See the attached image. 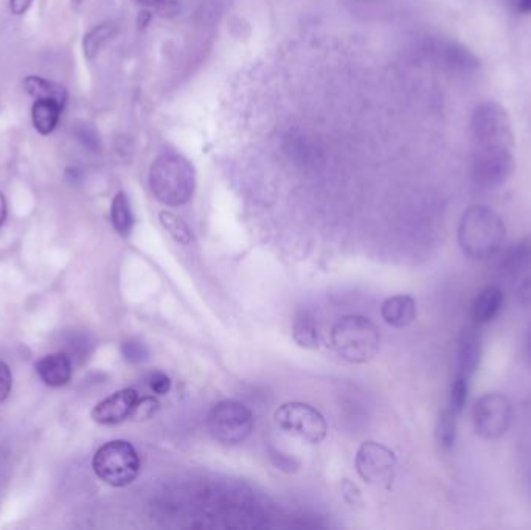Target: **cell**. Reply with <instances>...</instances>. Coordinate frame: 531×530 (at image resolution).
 I'll use <instances>...</instances> for the list:
<instances>
[{"label": "cell", "instance_id": "cell-1", "mask_svg": "<svg viewBox=\"0 0 531 530\" xmlns=\"http://www.w3.org/2000/svg\"><path fill=\"white\" fill-rule=\"evenodd\" d=\"M457 240L466 257L482 262L493 259L504 248L507 227L496 210L477 204L463 213Z\"/></svg>", "mask_w": 531, "mask_h": 530}, {"label": "cell", "instance_id": "cell-2", "mask_svg": "<svg viewBox=\"0 0 531 530\" xmlns=\"http://www.w3.org/2000/svg\"><path fill=\"white\" fill-rule=\"evenodd\" d=\"M150 189L165 206H184L196 190V170L181 154H160L150 168Z\"/></svg>", "mask_w": 531, "mask_h": 530}, {"label": "cell", "instance_id": "cell-3", "mask_svg": "<svg viewBox=\"0 0 531 530\" xmlns=\"http://www.w3.org/2000/svg\"><path fill=\"white\" fill-rule=\"evenodd\" d=\"M378 327L370 319L358 314L345 316L331 330V344L342 360L365 364L375 358L379 350Z\"/></svg>", "mask_w": 531, "mask_h": 530}, {"label": "cell", "instance_id": "cell-4", "mask_svg": "<svg viewBox=\"0 0 531 530\" xmlns=\"http://www.w3.org/2000/svg\"><path fill=\"white\" fill-rule=\"evenodd\" d=\"M95 475L112 487H126L140 473V457L126 440H111L98 448L92 461Z\"/></svg>", "mask_w": 531, "mask_h": 530}, {"label": "cell", "instance_id": "cell-5", "mask_svg": "<svg viewBox=\"0 0 531 530\" xmlns=\"http://www.w3.org/2000/svg\"><path fill=\"white\" fill-rule=\"evenodd\" d=\"M474 147L514 148V130L507 109L497 102L480 103L469 117Z\"/></svg>", "mask_w": 531, "mask_h": 530}, {"label": "cell", "instance_id": "cell-6", "mask_svg": "<svg viewBox=\"0 0 531 530\" xmlns=\"http://www.w3.org/2000/svg\"><path fill=\"white\" fill-rule=\"evenodd\" d=\"M516 170L513 148L472 147L468 173L479 189L496 190L507 184Z\"/></svg>", "mask_w": 531, "mask_h": 530}, {"label": "cell", "instance_id": "cell-7", "mask_svg": "<svg viewBox=\"0 0 531 530\" xmlns=\"http://www.w3.org/2000/svg\"><path fill=\"white\" fill-rule=\"evenodd\" d=\"M207 428L218 442L240 445L254 431V414L241 401H218L209 412Z\"/></svg>", "mask_w": 531, "mask_h": 530}, {"label": "cell", "instance_id": "cell-8", "mask_svg": "<svg viewBox=\"0 0 531 530\" xmlns=\"http://www.w3.org/2000/svg\"><path fill=\"white\" fill-rule=\"evenodd\" d=\"M275 422L285 433L306 442H323L328 436V423L322 412L302 401H289L275 411Z\"/></svg>", "mask_w": 531, "mask_h": 530}, {"label": "cell", "instance_id": "cell-9", "mask_svg": "<svg viewBox=\"0 0 531 530\" xmlns=\"http://www.w3.org/2000/svg\"><path fill=\"white\" fill-rule=\"evenodd\" d=\"M472 422H474L477 434L483 439H499L510 428V400L504 394H497V392L482 395L474 403Z\"/></svg>", "mask_w": 531, "mask_h": 530}, {"label": "cell", "instance_id": "cell-10", "mask_svg": "<svg viewBox=\"0 0 531 530\" xmlns=\"http://www.w3.org/2000/svg\"><path fill=\"white\" fill-rule=\"evenodd\" d=\"M358 475L367 484L375 487H387L392 482L395 473L396 456L389 447L379 442L362 443L354 459Z\"/></svg>", "mask_w": 531, "mask_h": 530}, {"label": "cell", "instance_id": "cell-11", "mask_svg": "<svg viewBox=\"0 0 531 530\" xmlns=\"http://www.w3.org/2000/svg\"><path fill=\"white\" fill-rule=\"evenodd\" d=\"M137 400H139V394L134 389L128 388L114 392L92 409V420L100 425H117V423L125 422L131 419Z\"/></svg>", "mask_w": 531, "mask_h": 530}, {"label": "cell", "instance_id": "cell-12", "mask_svg": "<svg viewBox=\"0 0 531 530\" xmlns=\"http://www.w3.org/2000/svg\"><path fill=\"white\" fill-rule=\"evenodd\" d=\"M483 356V335L479 325L463 328L457 341V375L471 380L479 370Z\"/></svg>", "mask_w": 531, "mask_h": 530}, {"label": "cell", "instance_id": "cell-13", "mask_svg": "<svg viewBox=\"0 0 531 530\" xmlns=\"http://www.w3.org/2000/svg\"><path fill=\"white\" fill-rule=\"evenodd\" d=\"M438 58H440L441 66L451 74L460 75V77L476 74L482 64L476 53L457 41L443 42L438 49Z\"/></svg>", "mask_w": 531, "mask_h": 530}, {"label": "cell", "instance_id": "cell-14", "mask_svg": "<svg viewBox=\"0 0 531 530\" xmlns=\"http://www.w3.org/2000/svg\"><path fill=\"white\" fill-rule=\"evenodd\" d=\"M36 374L50 388H61L72 378V358L66 352L44 356L35 364Z\"/></svg>", "mask_w": 531, "mask_h": 530}, {"label": "cell", "instance_id": "cell-15", "mask_svg": "<svg viewBox=\"0 0 531 530\" xmlns=\"http://www.w3.org/2000/svg\"><path fill=\"white\" fill-rule=\"evenodd\" d=\"M505 294L497 285L485 286L471 305L472 324L488 325L499 316L504 308Z\"/></svg>", "mask_w": 531, "mask_h": 530}, {"label": "cell", "instance_id": "cell-16", "mask_svg": "<svg viewBox=\"0 0 531 530\" xmlns=\"http://www.w3.org/2000/svg\"><path fill=\"white\" fill-rule=\"evenodd\" d=\"M417 313V300L407 294L389 297L381 307L382 319L395 328L409 327L417 319Z\"/></svg>", "mask_w": 531, "mask_h": 530}, {"label": "cell", "instance_id": "cell-17", "mask_svg": "<svg viewBox=\"0 0 531 530\" xmlns=\"http://www.w3.org/2000/svg\"><path fill=\"white\" fill-rule=\"evenodd\" d=\"M24 88L30 97L35 100H55L66 106L69 100V92L66 86L56 81L47 80V78L39 77V75H28L24 80Z\"/></svg>", "mask_w": 531, "mask_h": 530}, {"label": "cell", "instance_id": "cell-18", "mask_svg": "<svg viewBox=\"0 0 531 530\" xmlns=\"http://www.w3.org/2000/svg\"><path fill=\"white\" fill-rule=\"evenodd\" d=\"M64 106L55 100H35L32 106V122L41 136H50L58 126Z\"/></svg>", "mask_w": 531, "mask_h": 530}, {"label": "cell", "instance_id": "cell-19", "mask_svg": "<svg viewBox=\"0 0 531 530\" xmlns=\"http://www.w3.org/2000/svg\"><path fill=\"white\" fill-rule=\"evenodd\" d=\"M292 338L303 349H319L320 327L313 313L302 311L295 318L294 324H292Z\"/></svg>", "mask_w": 531, "mask_h": 530}, {"label": "cell", "instance_id": "cell-20", "mask_svg": "<svg viewBox=\"0 0 531 530\" xmlns=\"http://www.w3.org/2000/svg\"><path fill=\"white\" fill-rule=\"evenodd\" d=\"M459 415V412H455L451 406L441 409L438 414L435 437H437L438 447L443 451H451L455 447L457 434H459Z\"/></svg>", "mask_w": 531, "mask_h": 530}, {"label": "cell", "instance_id": "cell-21", "mask_svg": "<svg viewBox=\"0 0 531 530\" xmlns=\"http://www.w3.org/2000/svg\"><path fill=\"white\" fill-rule=\"evenodd\" d=\"M111 221L115 232L122 237H128L134 227V213H132L131 203L125 192H118L112 199Z\"/></svg>", "mask_w": 531, "mask_h": 530}, {"label": "cell", "instance_id": "cell-22", "mask_svg": "<svg viewBox=\"0 0 531 530\" xmlns=\"http://www.w3.org/2000/svg\"><path fill=\"white\" fill-rule=\"evenodd\" d=\"M117 33V27L114 24H101L92 28L91 32L86 33L83 38V53L86 60L97 58L101 49L114 38Z\"/></svg>", "mask_w": 531, "mask_h": 530}, {"label": "cell", "instance_id": "cell-23", "mask_svg": "<svg viewBox=\"0 0 531 530\" xmlns=\"http://www.w3.org/2000/svg\"><path fill=\"white\" fill-rule=\"evenodd\" d=\"M159 221L165 231L168 232V235L179 245L188 246L193 243V232H191L190 227L182 218L174 215L173 212H167V210L160 212Z\"/></svg>", "mask_w": 531, "mask_h": 530}, {"label": "cell", "instance_id": "cell-24", "mask_svg": "<svg viewBox=\"0 0 531 530\" xmlns=\"http://www.w3.org/2000/svg\"><path fill=\"white\" fill-rule=\"evenodd\" d=\"M469 398V380L468 378L457 375L451 386V395H449V406L455 412L462 414L465 406L468 405Z\"/></svg>", "mask_w": 531, "mask_h": 530}, {"label": "cell", "instance_id": "cell-25", "mask_svg": "<svg viewBox=\"0 0 531 530\" xmlns=\"http://www.w3.org/2000/svg\"><path fill=\"white\" fill-rule=\"evenodd\" d=\"M73 134L78 142L89 151H98L101 147L100 134L95 130V126L87 122H78L73 128Z\"/></svg>", "mask_w": 531, "mask_h": 530}, {"label": "cell", "instance_id": "cell-26", "mask_svg": "<svg viewBox=\"0 0 531 530\" xmlns=\"http://www.w3.org/2000/svg\"><path fill=\"white\" fill-rule=\"evenodd\" d=\"M122 355L128 363L140 364L148 360L150 352L143 342L137 341V339H128L122 344Z\"/></svg>", "mask_w": 531, "mask_h": 530}, {"label": "cell", "instance_id": "cell-27", "mask_svg": "<svg viewBox=\"0 0 531 530\" xmlns=\"http://www.w3.org/2000/svg\"><path fill=\"white\" fill-rule=\"evenodd\" d=\"M159 409V401L154 397H143L137 400L136 408L132 412L131 419L134 420H148L156 414Z\"/></svg>", "mask_w": 531, "mask_h": 530}, {"label": "cell", "instance_id": "cell-28", "mask_svg": "<svg viewBox=\"0 0 531 530\" xmlns=\"http://www.w3.org/2000/svg\"><path fill=\"white\" fill-rule=\"evenodd\" d=\"M11 388H13V377H11L10 367L0 360V405L11 394Z\"/></svg>", "mask_w": 531, "mask_h": 530}, {"label": "cell", "instance_id": "cell-29", "mask_svg": "<svg viewBox=\"0 0 531 530\" xmlns=\"http://www.w3.org/2000/svg\"><path fill=\"white\" fill-rule=\"evenodd\" d=\"M151 391L156 395H167L171 391V380L164 372H156L150 378Z\"/></svg>", "mask_w": 531, "mask_h": 530}, {"label": "cell", "instance_id": "cell-30", "mask_svg": "<svg viewBox=\"0 0 531 530\" xmlns=\"http://www.w3.org/2000/svg\"><path fill=\"white\" fill-rule=\"evenodd\" d=\"M8 2H10L11 14L14 16H24L33 4V0H8Z\"/></svg>", "mask_w": 531, "mask_h": 530}, {"label": "cell", "instance_id": "cell-31", "mask_svg": "<svg viewBox=\"0 0 531 530\" xmlns=\"http://www.w3.org/2000/svg\"><path fill=\"white\" fill-rule=\"evenodd\" d=\"M511 10L519 14H531V0H505Z\"/></svg>", "mask_w": 531, "mask_h": 530}, {"label": "cell", "instance_id": "cell-32", "mask_svg": "<svg viewBox=\"0 0 531 530\" xmlns=\"http://www.w3.org/2000/svg\"><path fill=\"white\" fill-rule=\"evenodd\" d=\"M5 220H7V199L4 193L0 192V227L4 226Z\"/></svg>", "mask_w": 531, "mask_h": 530}, {"label": "cell", "instance_id": "cell-33", "mask_svg": "<svg viewBox=\"0 0 531 530\" xmlns=\"http://www.w3.org/2000/svg\"><path fill=\"white\" fill-rule=\"evenodd\" d=\"M525 353H527L528 358L531 360V325L528 328L527 338H525Z\"/></svg>", "mask_w": 531, "mask_h": 530}, {"label": "cell", "instance_id": "cell-34", "mask_svg": "<svg viewBox=\"0 0 531 530\" xmlns=\"http://www.w3.org/2000/svg\"><path fill=\"white\" fill-rule=\"evenodd\" d=\"M137 2L145 7H154V5L164 4L165 0H137Z\"/></svg>", "mask_w": 531, "mask_h": 530}, {"label": "cell", "instance_id": "cell-35", "mask_svg": "<svg viewBox=\"0 0 531 530\" xmlns=\"http://www.w3.org/2000/svg\"><path fill=\"white\" fill-rule=\"evenodd\" d=\"M70 2H72V7L77 8L78 5H80L81 2H83V0H70Z\"/></svg>", "mask_w": 531, "mask_h": 530}, {"label": "cell", "instance_id": "cell-36", "mask_svg": "<svg viewBox=\"0 0 531 530\" xmlns=\"http://www.w3.org/2000/svg\"><path fill=\"white\" fill-rule=\"evenodd\" d=\"M365 2H372V0H365Z\"/></svg>", "mask_w": 531, "mask_h": 530}]
</instances>
